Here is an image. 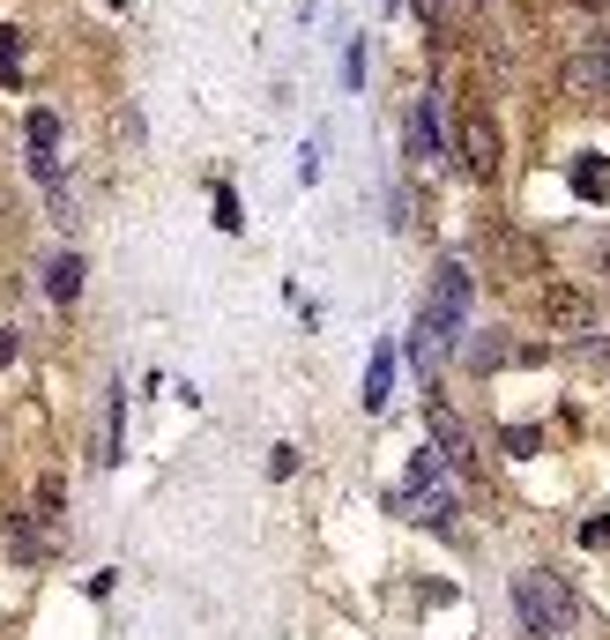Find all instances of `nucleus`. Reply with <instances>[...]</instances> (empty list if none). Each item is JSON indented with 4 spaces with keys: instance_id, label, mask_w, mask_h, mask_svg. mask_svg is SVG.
I'll use <instances>...</instances> for the list:
<instances>
[{
    "instance_id": "obj_15",
    "label": "nucleus",
    "mask_w": 610,
    "mask_h": 640,
    "mask_svg": "<svg viewBox=\"0 0 610 640\" xmlns=\"http://www.w3.org/2000/svg\"><path fill=\"white\" fill-rule=\"evenodd\" d=\"M120 447H127V410L112 402V418H104V462H120Z\"/></svg>"
},
{
    "instance_id": "obj_2",
    "label": "nucleus",
    "mask_w": 610,
    "mask_h": 640,
    "mask_svg": "<svg viewBox=\"0 0 610 640\" xmlns=\"http://www.w3.org/2000/svg\"><path fill=\"white\" fill-rule=\"evenodd\" d=\"M513 611H521V626H529V640H573V626H581V603H573V589H566L559 573H513Z\"/></svg>"
},
{
    "instance_id": "obj_18",
    "label": "nucleus",
    "mask_w": 610,
    "mask_h": 640,
    "mask_svg": "<svg viewBox=\"0 0 610 640\" xmlns=\"http://www.w3.org/2000/svg\"><path fill=\"white\" fill-rule=\"evenodd\" d=\"M217 223H223V231H239V223H246V209H239L231 187H217Z\"/></svg>"
},
{
    "instance_id": "obj_24",
    "label": "nucleus",
    "mask_w": 610,
    "mask_h": 640,
    "mask_svg": "<svg viewBox=\"0 0 610 640\" xmlns=\"http://www.w3.org/2000/svg\"><path fill=\"white\" fill-rule=\"evenodd\" d=\"M581 8H603V0H581Z\"/></svg>"
},
{
    "instance_id": "obj_3",
    "label": "nucleus",
    "mask_w": 610,
    "mask_h": 640,
    "mask_svg": "<svg viewBox=\"0 0 610 640\" xmlns=\"http://www.w3.org/2000/svg\"><path fill=\"white\" fill-rule=\"evenodd\" d=\"M537 313H543V328H559V336H596V306H588V291L581 283H566V276H551V283H537Z\"/></svg>"
},
{
    "instance_id": "obj_6",
    "label": "nucleus",
    "mask_w": 610,
    "mask_h": 640,
    "mask_svg": "<svg viewBox=\"0 0 610 640\" xmlns=\"http://www.w3.org/2000/svg\"><path fill=\"white\" fill-rule=\"evenodd\" d=\"M462 172H477V179L499 172V127H491L484 112H469V120H462Z\"/></svg>"
},
{
    "instance_id": "obj_22",
    "label": "nucleus",
    "mask_w": 610,
    "mask_h": 640,
    "mask_svg": "<svg viewBox=\"0 0 610 640\" xmlns=\"http://www.w3.org/2000/svg\"><path fill=\"white\" fill-rule=\"evenodd\" d=\"M581 543H596V551H610V521H581Z\"/></svg>"
},
{
    "instance_id": "obj_16",
    "label": "nucleus",
    "mask_w": 610,
    "mask_h": 640,
    "mask_svg": "<svg viewBox=\"0 0 610 640\" xmlns=\"http://www.w3.org/2000/svg\"><path fill=\"white\" fill-rule=\"evenodd\" d=\"M469 366H477V372L507 366V343H499V336H484V343H469Z\"/></svg>"
},
{
    "instance_id": "obj_21",
    "label": "nucleus",
    "mask_w": 610,
    "mask_h": 640,
    "mask_svg": "<svg viewBox=\"0 0 610 640\" xmlns=\"http://www.w3.org/2000/svg\"><path fill=\"white\" fill-rule=\"evenodd\" d=\"M298 469V447H269V477H291Z\"/></svg>"
},
{
    "instance_id": "obj_17",
    "label": "nucleus",
    "mask_w": 610,
    "mask_h": 640,
    "mask_svg": "<svg viewBox=\"0 0 610 640\" xmlns=\"http://www.w3.org/2000/svg\"><path fill=\"white\" fill-rule=\"evenodd\" d=\"M410 8H417V23L432 30V38H447V0H410Z\"/></svg>"
},
{
    "instance_id": "obj_4",
    "label": "nucleus",
    "mask_w": 610,
    "mask_h": 640,
    "mask_svg": "<svg viewBox=\"0 0 610 640\" xmlns=\"http://www.w3.org/2000/svg\"><path fill=\"white\" fill-rule=\"evenodd\" d=\"M566 98H610V23L566 52Z\"/></svg>"
},
{
    "instance_id": "obj_5",
    "label": "nucleus",
    "mask_w": 610,
    "mask_h": 640,
    "mask_svg": "<svg viewBox=\"0 0 610 640\" xmlns=\"http://www.w3.org/2000/svg\"><path fill=\"white\" fill-rule=\"evenodd\" d=\"M402 507H410L424 529H440V537H454V514H462V499H454L447 477H432V484H402Z\"/></svg>"
},
{
    "instance_id": "obj_19",
    "label": "nucleus",
    "mask_w": 610,
    "mask_h": 640,
    "mask_svg": "<svg viewBox=\"0 0 610 640\" xmlns=\"http://www.w3.org/2000/svg\"><path fill=\"white\" fill-rule=\"evenodd\" d=\"M499 447H507V454H537V432H529V424H507Z\"/></svg>"
},
{
    "instance_id": "obj_23",
    "label": "nucleus",
    "mask_w": 610,
    "mask_h": 640,
    "mask_svg": "<svg viewBox=\"0 0 610 640\" xmlns=\"http://www.w3.org/2000/svg\"><path fill=\"white\" fill-rule=\"evenodd\" d=\"M0 366H16V328H0Z\"/></svg>"
},
{
    "instance_id": "obj_8",
    "label": "nucleus",
    "mask_w": 610,
    "mask_h": 640,
    "mask_svg": "<svg viewBox=\"0 0 610 640\" xmlns=\"http://www.w3.org/2000/svg\"><path fill=\"white\" fill-rule=\"evenodd\" d=\"M432 432H440V454L454 469H477V447H469V432H462V418L447 410V402H432Z\"/></svg>"
},
{
    "instance_id": "obj_1",
    "label": "nucleus",
    "mask_w": 610,
    "mask_h": 640,
    "mask_svg": "<svg viewBox=\"0 0 610 640\" xmlns=\"http://www.w3.org/2000/svg\"><path fill=\"white\" fill-rule=\"evenodd\" d=\"M469 298H477L469 261H440V269H432V291L417 298V328H410V366L417 372H432L447 350L469 336Z\"/></svg>"
},
{
    "instance_id": "obj_20",
    "label": "nucleus",
    "mask_w": 610,
    "mask_h": 640,
    "mask_svg": "<svg viewBox=\"0 0 610 640\" xmlns=\"http://www.w3.org/2000/svg\"><path fill=\"white\" fill-rule=\"evenodd\" d=\"M342 82H350V90L366 82V46H350V52H342Z\"/></svg>"
},
{
    "instance_id": "obj_7",
    "label": "nucleus",
    "mask_w": 610,
    "mask_h": 640,
    "mask_svg": "<svg viewBox=\"0 0 610 640\" xmlns=\"http://www.w3.org/2000/svg\"><path fill=\"white\" fill-rule=\"evenodd\" d=\"M484 253H491V269L507 276V283H521V276H543V269H537V247H529V239H513V231H491Z\"/></svg>"
},
{
    "instance_id": "obj_11",
    "label": "nucleus",
    "mask_w": 610,
    "mask_h": 640,
    "mask_svg": "<svg viewBox=\"0 0 610 640\" xmlns=\"http://www.w3.org/2000/svg\"><path fill=\"white\" fill-rule=\"evenodd\" d=\"M46 298L52 306H74V298H82V261H74V253H60L46 269Z\"/></svg>"
},
{
    "instance_id": "obj_12",
    "label": "nucleus",
    "mask_w": 610,
    "mask_h": 640,
    "mask_svg": "<svg viewBox=\"0 0 610 640\" xmlns=\"http://www.w3.org/2000/svg\"><path fill=\"white\" fill-rule=\"evenodd\" d=\"M23 142H30V157H52V149H60V112L38 104V112L23 120Z\"/></svg>"
},
{
    "instance_id": "obj_13",
    "label": "nucleus",
    "mask_w": 610,
    "mask_h": 640,
    "mask_svg": "<svg viewBox=\"0 0 610 640\" xmlns=\"http://www.w3.org/2000/svg\"><path fill=\"white\" fill-rule=\"evenodd\" d=\"M388 388H394V358L372 350V372H366V410H388Z\"/></svg>"
},
{
    "instance_id": "obj_10",
    "label": "nucleus",
    "mask_w": 610,
    "mask_h": 640,
    "mask_svg": "<svg viewBox=\"0 0 610 640\" xmlns=\"http://www.w3.org/2000/svg\"><path fill=\"white\" fill-rule=\"evenodd\" d=\"M402 134H410V157H417V164H432V157H440V112H432V98H417V112H410V127H402Z\"/></svg>"
},
{
    "instance_id": "obj_14",
    "label": "nucleus",
    "mask_w": 610,
    "mask_h": 640,
    "mask_svg": "<svg viewBox=\"0 0 610 640\" xmlns=\"http://www.w3.org/2000/svg\"><path fill=\"white\" fill-rule=\"evenodd\" d=\"M68 492H60V477H38V521H60Z\"/></svg>"
},
{
    "instance_id": "obj_25",
    "label": "nucleus",
    "mask_w": 610,
    "mask_h": 640,
    "mask_svg": "<svg viewBox=\"0 0 610 640\" xmlns=\"http://www.w3.org/2000/svg\"><path fill=\"white\" fill-rule=\"evenodd\" d=\"M603 276H610V253H603Z\"/></svg>"
},
{
    "instance_id": "obj_9",
    "label": "nucleus",
    "mask_w": 610,
    "mask_h": 640,
    "mask_svg": "<svg viewBox=\"0 0 610 640\" xmlns=\"http://www.w3.org/2000/svg\"><path fill=\"white\" fill-rule=\"evenodd\" d=\"M566 187H573L581 201H603V194H610V157H596V149H588V157H573V164H566Z\"/></svg>"
}]
</instances>
